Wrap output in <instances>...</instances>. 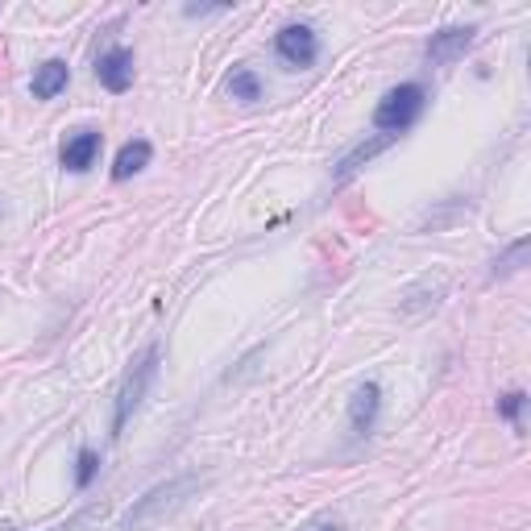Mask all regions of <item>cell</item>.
I'll return each mask as SVG.
<instances>
[{"label": "cell", "mask_w": 531, "mask_h": 531, "mask_svg": "<svg viewBox=\"0 0 531 531\" xmlns=\"http://www.w3.org/2000/svg\"><path fill=\"white\" fill-rule=\"evenodd\" d=\"M158 361H162V349H158V345H146V353L125 370L121 390H117V407H113V436H121L125 424H129V415L142 407L146 390H150V382H154V374H158Z\"/></svg>", "instance_id": "6da1fadb"}, {"label": "cell", "mask_w": 531, "mask_h": 531, "mask_svg": "<svg viewBox=\"0 0 531 531\" xmlns=\"http://www.w3.org/2000/svg\"><path fill=\"white\" fill-rule=\"evenodd\" d=\"M399 142V137H390V133H378V137H370V142H361L357 150H349L341 162H337V183H345V179H353L357 171H361V166H366L370 158H378L382 150H390V146H395Z\"/></svg>", "instance_id": "30bf717a"}, {"label": "cell", "mask_w": 531, "mask_h": 531, "mask_svg": "<svg viewBox=\"0 0 531 531\" xmlns=\"http://www.w3.org/2000/svg\"><path fill=\"white\" fill-rule=\"evenodd\" d=\"M473 42H478V30H473V25H457V30H440V34H432V42L424 46V54H428V63H432V67H444V63H457Z\"/></svg>", "instance_id": "8992f818"}, {"label": "cell", "mask_w": 531, "mask_h": 531, "mask_svg": "<svg viewBox=\"0 0 531 531\" xmlns=\"http://www.w3.org/2000/svg\"><path fill=\"white\" fill-rule=\"evenodd\" d=\"M96 469H100V457L92 449H79V457H75V486L88 490L96 482Z\"/></svg>", "instance_id": "5bb4252c"}, {"label": "cell", "mask_w": 531, "mask_h": 531, "mask_svg": "<svg viewBox=\"0 0 531 531\" xmlns=\"http://www.w3.org/2000/svg\"><path fill=\"white\" fill-rule=\"evenodd\" d=\"M67 79H71V71L63 59H46L30 79V92H34V100H54L59 92H67Z\"/></svg>", "instance_id": "8fae6325"}, {"label": "cell", "mask_w": 531, "mask_h": 531, "mask_svg": "<svg viewBox=\"0 0 531 531\" xmlns=\"http://www.w3.org/2000/svg\"><path fill=\"white\" fill-rule=\"evenodd\" d=\"M345 523L337 519V515H332V511H320V515H312V519H307L299 531H341Z\"/></svg>", "instance_id": "2e32d148"}, {"label": "cell", "mask_w": 531, "mask_h": 531, "mask_svg": "<svg viewBox=\"0 0 531 531\" xmlns=\"http://www.w3.org/2000/svg\"><path fill=\"white\" fill-rule=\"evenodd\" d=\"M274 54L291 67H312L320 59V38L312 25H283L274 34Z\"/></svg>", "instance_id": "277c9868"}, {"label": "cell", "mask_w": 531, "mask_h": 531, "mask_svg": "<svg viewBox=\"0 0 531 531\" xmlns=\"http://www.w3.org/2000/svg\"><path fill=\"white\" fill-rule=\"evenodd\" d=\"M527 407V395L523 390H511V395H502V403H498V411H502V419H511V424H519V411Z\"/></svg>", "instance_id": "9a60e30c"}, {"label": "cell", "mask_w": 531, "mask_h": 531, "mask_svg": "<svg viewBox=\"0 0 531 531\" xmlns=\"http://www.w3.org/2000/svg\"><path fill=\"white\" fill-rule=\"evenodd\" d=\"M424 104H428L424 88H419V83H403V88H395V92L382 96V104L374 108V125H378L382 133H390V137H399V133H407V129L419 121Z\"/></svg>", "instance_id": "7a4b0ae2"}, {"label": "cell", "mask_w": 531, "mask_h": 531, "mask_svg": "<svg viewBox=\"0 0 531 531\" xmlns=\"http://www.w3.org/2000/svg\"><path fill=\"white\" fill-rule=\"evenodd\" d=\"M0 531H17V527H0Z\"/></svg>", "instance_id": "ac0fdd59"}, {"label": "cell", "mask_w": 531, "mask_h": 531, "mask_svg": "<svg viewBox=\"0 0 531 531\" xmlns=\"http://www.w3.org/2000/svg\"><path fill=\"white\" fill-rule=\"evenodd\" d=\"M527 245H531V241H527V237H519V241L507 249V254H498V258H494V278L515 274V270L523 266V258H527Z\"/></svg>", "instance_id": "4fadbf2b"}, {"label": "cell", "mask_w": 531, "mask_h": 531, "mask_svg": "<svg viewBox=\"0 0 531 531\" xmlns=\"http://www.w3.org/2000/svg\"><path fill=\"white\" fill-rule=\"evenodd\" d=\"M183 13L187 17H208V13H220V5H187Z\"/></svg>", "instance_id": "e0dca14e"}, {"label": "cell", "mask_w": 531, "mask_h": 531, "mask_svg": "<svg viewBox=\"0 0 531 531\" xmlns=\"http://www.w3.org/2000/svg\"><path fill=\"white\" fill-rule=\"evenodd\" d=\"M378 411H382V386L378 382H361L349 399V428L353 436H370L378 424Z\"/></svg>", "instance_id": "5b68a950"}, {"label": "cell", "mask_w": 531, "mask_h": 531, "mask_svg": "<svg viewBox=\"0 0 531 531\" xmlns=\"http://www.w3.org/2000/svg\"><path fill=\"white\" fill-rule=\"evenodd\" d=\"M96 79L104 83L108 92H129L133 88V50L129 46L104 50L100 63H96Z\"/></svg>", "instance_id": "52a82bcc"}, {"label": "cell", "mask_w": 531, "mask_h": 531, "mask_svg": "<svg viewBox=\"0 0 531 531\" xmlns=\"http://www.w3.org/2000/svg\"><path fill=\"white\" fill-rule=\"evenodd\" d=\"M150 158H154V146L146 142V137H133V142H125V146L117 150L113 179H117V183H125V179H133V175H142L146 166H150Z\"/></svg>", "instance_id": "9c48e42d"}, {"label": "cell", "mask_w": 531, "mask_h": 531, "mask_svg": "<svg viewBox=\"0 0 531 531\" xmlns=\"http://www.w3.org/2000/svg\"><path fill=\"white\" fill-rule=\"evenodd\" d=\"M100 146H104V137H100L96 129H79V133H71L67 142H63L59 162L67 166L71 175H83V171H88V166L100 158Z\"/></svg>", "instance_id": "ba28073f"}, {"label": "cell", "mask_w": 531, "mask_h": 531, "mask_svg": "<svg viewBox=\"0 0 531 531\" xmlns=\"http://www.w3.org/2000/svg\"><path fill=\"white\" fill-rule=\"evenodd\" d=\"M200 486L195 478H175V482H166V486H154L146 498H137L133 502V511L125 515V531H142L146 523H158L162 515H171L183 507V498Z\"/></svg>", "instance_id": "3957f363"}, {"label": "cell", "mask_w": 531, "mask_h": 531, "mask_svg": "<svg viewBox=\"0 0 531 531\" xmlns=\"http://www.w3.org/2000/svg\"><path fill=\"white\" fill-rule=\"evenodd\" d=\"M225 88H229V96L241 100V104L262 100V79H258L254 71H249V67H233L229 79H225Z\"/></svg>", "instance_id": "7c38bea8"}]
</instances>
